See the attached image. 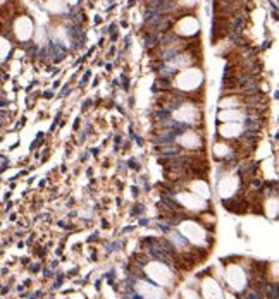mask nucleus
<instances>
[{"label": "nucleus", "instance_id": "15", "mask_svg": "<svg viewBox=\"0 0 279 299\" xmlns=\"http://www.w3.org/2000/svg\"><path fill=\"white\" fill-rule=\"evenodd\" d=\"M202 294H203V299H222L224 297V292L219 287V284L210 277L203 278V282H202Z\"/></svg>", "mask_w": 279, "mask_h": 299}, {"label": "nucleus", "instance_id": "18", "mask_svg": "<svg viewBox=\"0 0 279 299\" xmlns=\"http://www.w3.org/2000/svg\"><path fill=\"white\" fill-rule=\"evenodd\" d=\"M181 299H200V296L195 289H184L181 294Z\"/></svg>", "mask_w": 279, "mask_h": 299}, {"label": "nucleus", "instance_id": "19", "mask_svg": "<svg viewBox=\"0 0 279 299\" xmlns=\"http://www.w3.org/2000/svg\"><path fill=\"white\" fill-rule=\"evenodd\" d=\"M247 299H260V296H258V292H257V289L250 291V294L247 296Z\"/></svg>", "mask_w": 279, "mask_h": 299}, {"label": "nucleus", "instance_id": "9", "mask_svg": "<svg viewBox=\"0 0 279 299\" xmlns=\"http://www.w3.org/2000/svg\"><path fill=\"white\" fill-rule=\"evenodd\" d=\"M226 260H229V258H226ZM226 282L234 292H243L247 287V273L234 260H229V267L226 268Z\"/></svg>", "mask_w": 279, "mask_h": 299}, {"label": "nucleus", "instance_id": "11", "mask_svg": "<svg viewBox=\"0 0 279 299\" xmlns=\"http://www.w3.org/2000/svg\"><path fill=\"white\" fill-rule=\"evenodd\" d=\"M183 189H186V191L193 192L197 196H200L202 199H209L212 191H210V184L207 182V179L203 177H188V179H184L181 182Z\"/></svg>", "mask_w": 279, "mask_h": 299}, {"label": "nucleus", "instance_id": "3", "mask_svg": "<svg viewBox=\"0 0 279 299\" xmlns=\"http://www.w3.org/2000/svg\"><path fill=\"white\" fill-rule=\"evenodd\" d=\"M11 33H12V40L14 45L24 41H31L33 34H35V21L33 17L26 12H21L11 19Z\"/></svg>", "mask_w": 279, "mask_h": 299}, {"label": "nucleus", "instance_id": "16", "mask_svg": "<svg viewBox=\"0 0 279 299\" xmlns=\"http://www.w3.org/2000/svg\"><path fill=\"white\" fill-rule=\"evenodd\" d=\"M14 41H11L9 38L0 36V67L4 65L12 59V52H14Z\"/></svg>", "mask_w": 279, "mask_h": 299}, {"label": "nucleus", "instance_id": "7", "mask_svg": "<svg viewBox=\"0 0 279 299\" xmlns=\"http://www.w3.org/2000/svg\"><path fill=\"white\" fill-rule=\"evenodd\" d=\"M172 199L179 205L181 210H188V212H193V213H203L205 210H209V203L207 199H202L200 196L193 194V192L186 191V189H179V191L172 192Z\"/></svg>", "mask_w": 279, "mask_h": 299}, {"label": "nucleus", "instance_id": "12", "mask_svg": "<svg viewBox=\"0 0 279 299\" xmlns=\"http://www.w3.org/2000/svg\"><path fill=\"white\" fill-rule=\"evenodd\" d=\"M134 292L138 294L141 299H167V292L162 287L155 284L148 282V280H136V287Z\"/></svg>", "mask_w": 279, "mask_h": 299}, {"label": "nucleus", "instance_id": "13", "mask_svg": "<svg viewBox=\"0 0 279 299\" xmlns=\"http://www.w3.org/2000/svg\"><path fill=\"white\" fill-rule=\"evenodd\" d=\"M248 129L243 122H219L217 126V134L224 141H234L240 139Z\"/></svg>", "mask_w": 279, "mask_h": 299}, {"label": "nucleus", "instance_id": "14", "mask_svg": "<svg viewBox=\"0 0 279 299\" xmlns=\"http://www.w3.org/2000/svg\"><path fill=\"white\" fill-rule=\"evenodd\" d=\"M212 155H214L220 163H226L229 158H234L236 150L233 148L227 141H224V139H217L214 143V146H212Z\"/></svg>", "mask_w": 279, "mask_h": 299}, {"label": "nucleus", "instance_id": "8", "mask_svg": "<svg viewBox=\"0 0 279 299\" xmlns=\"http://www.w3.org/2000/svg\"><path fill=\"white\" fill-rule=\"evenodd\" d=\"M171 31L176 34L177 38H183V40H188L191 36H197L200 33V22L197 19L193 12L190 14H183V16H177L174 24H172Z\"/></svg>", "mask_w": 279, "mask_h": 299}, {"label": "nucleus", "instance_id": "10", "mask_svg": "<svg viewBox=\"0 0 279 299\" xmlns=\"http://www.w3.org/2000/svg\"><path fill=\"white\" fill-rule=\"evenodd\" d=\"M145 275L152 280H155L157 284H162V285H167L171 284L172 280H176L174 275L171 273V267L164 261H152L146 263L145 267Z\"/></svg>", "mask_w": 279, "mask_h": 299}, {"label": "nucleus", "instance_id": "5", "mask_svg": "<svg viewBox=\"0 0 279 299\" xmlns=\"http://www.w3.org/2000/svg\"><path fill=\"white\" fill-rule=\"evenodd\" d=\"M241 174H238L234 170L226 169L222 172V176L217 179V194L220 196V199H231L236 198V194L241 189Z\"/></svg>", "mask_w": 279, "mask_h": 299}, {"label": "nucleus", "instance_id": "1", "mask_svg": "<svg viewBox=\"0 0 279 299\" xmlns=\"http://www.w3.org/2000/svg\"><path fill=\"white\" fill-rule=\"evenodd\" d=\"M205 83V72L202 67L195 65V67H188V69L177 71L176 74L171 77V90L183 93L184 96H188L190 100H193V93L200 91L203 88ZM195 102V100H193Z\"/></svg>", "mask_w": 279, "mask_h": 299}, {"label": "nucleus", "instance_id": "6", "mask_svg": "<svg viewBox=\"0 0 279 299\" xmlns=\"http://www.w3.org/2000/svg\"><path fill=\"white\" fill-rule=\"evenodd\" d=\"M177 232L188 241V242H193L197 246L205 244V239L209 237V232L203 229V225L198 224L197 220L193 218H184V220H177Z\"/></svg>", "mask_w": 279, "mask_h": 299}, {"label": "nucleus", "instance_id": "2", "mask_svg": "<svg viewBox=\"0 0 279 299\" xmlns=\"http://www.w3.org/2000/svg\"><path fill=\"white\" fill-rule=\"evenodd\" d=\"M171 119L174 122L181 124L184 127H200L203 115L200 110V105L193 100H184L177 103L176 107L171 110Z\"/></svg>", "mask_w": 279, "mask_h": 299}, {"label": "nucleus", "instance_id": "17", "mask_svg": "<svg viewBox=\"0 0 279 299\" xmlns=\"http://www.w3.org/2000/svg\"><path fill=\"white\" fill-rule=\"evenodd\" d=\"M45 9L52 16H66L69 12V5L66 4V0H47Z\"/></svg>", "mask_w": 279, "mask_h": 299}, {"label": "nucleus", "instance_id": "4", "mask_svg": "<svg viewBox=\"0 0 279 299\" xmlns=\"http://www.w3.org/2000/svg\"><path fill=\"white\" fill-rule=\"evenodd\" d=\"M172 143L176 144L177 148L184 150V151L198 153L200 150H203L205 138H203V133L198 127H186L174 136Z\"/></svg>", "mask_w": 279, "mask_h": 299}]
</instances>
